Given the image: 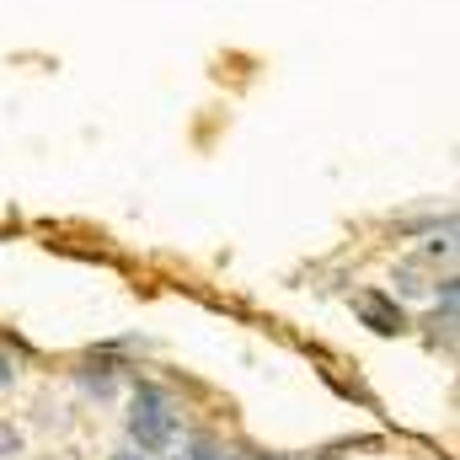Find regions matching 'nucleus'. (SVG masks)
Wrapping results in <instances>:
<instances>
[{"instance_id": "6", "label": "nucleus", "mask_w": 460, "mask_h": 460, "mask_svg": "<svg viewBox=\"0 0 460 460\" xmlns=\"http://www.w3.org/2000/svg\"><path fill=\"white\" fill-rule=\"evenodd\" d=\"M118 460H145V456H128V450H123V456H118Z\"/></svg>"}, {"instance_id": "5", "label": "nucleus", "mask_w": 460, "mask_h": 460, "mask_svg": "<svg viewBox=\"0 0 460 460\" xmlns=\"http://www.w3.org/2000/svg\"><path fill=\"white\" fill-rule=\"evenodd\" d=\"M11 380H16V358H11V353H0V391H5Z\"/></svg>"}, {"instance_id": "1", "label": "nucleus", "mask_w": 460, "mask_h": 460, "mask_svg": "<svg viewBox=\"0 0 460 460\" xmlns=\"http://www.w3.org/2000/svg\"><path fill=\"white\" fill-rule=\"evenodd\" d=\"M128 434H134V445L150 450V456H161V450L172 445V434H177V407H172V396H166L161 385H139V391H134Z\"/></svg>"}, {"instance_id": "3", "label": "nucleus", "mask_w": 460, "mask_h": 460, "mask_svg": "<svg viewBox=\"0 0 460 460\" xmlns=\"http://www.w3.org/2000/svg\"><path fill=\"white\" fill-rule=\"evenodd\" d=\"M81 385L97 391V396H108V391H113V364H86V369H81Z\"/></svg>"}, {"instance_id": "4", "label": "nucleus", "mask_w": 460, "mask_h": 460, "mask_svg": "<svg viewBox=\"0 0 460 460\" xmlns=\"http://www.w3.org/2000/svg\"><path fill=\"white\" fill-rule=\"evenodd\" d=\"M16 450H22V439H16L11 429H0V460H11V456H16Z\"/></svg>"}, {"instance_id": "2", "label": "nucleus", "mask_w": 460, "mask_h": 460, "mask_svg": "<svg viewBox=\"0 0 460 460\" xmlns=\"http://www.w3.org/2000/svg\"><path fill=\"white\" fill-rule=\"evenodd\" d=\"M353 311H358V322H364L369 332H380V338L407 332V311H402L396 295H385V289H364V295L353 300Z\"/></svg>"}]
</instances>
